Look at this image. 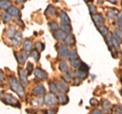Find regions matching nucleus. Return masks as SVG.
Segmentation results:
<instances>
[{"label":"nucleus","instance_id":"1","mask_svg":"<svg viewBox=\"0 0 122 114\" xmlns=\"http://www.w3.org/2000/svg\"><path fill=\"white\" fill-rule=\"evenodd\" d=\"M9 86H10L11 90H12L13 92L16 93V94L18 95V96L24 97V95H25L24 89H22V87L20 86V82H18L16 78H10V79H9Z\"/></svg>","mask_w":122,"mask_h":114},{"label":"nucleus","instance_id":"2","mask_svg":"<svg viewBox=\"0 0 122 114\" xmlns=\"http://www.w3.org/2000/svg\"><path fill=\"white\" fill-rule=\"evenodd\" d=\"M44 102L47 106H53L55 105V103L57 102V97L54 95V93H49L46 95V97L44 98Z\"/></svg>","mask_w":122,"mask_h":114},{"label":"nucleus","instance_id":"3","mask_svg":"<svg viewBox=\"0 0 122 114\" xmlns=\"http://www.w3.org/2000/svg\"><path fill=\"white\" fill-rule=\"evenodd\" d=\"M4 102L6 104H9V105H15L16 107H20V103H18L17 100L11 96V95H5V98H4Z\"/></svg>","mask_w":122,"mask_h":114},{"label":"nucleus","instance_id":"4","mask_svg":"<svg viewBox=\"0 0 122 114\" xmlns=\"http://www.w3.org/2000/svg\"><path fill=\"white\" fill-rule=\"evenodd\" d=\"M93 21L95 22V25H96V26H103V22H104V18H103L102 16V14L100 13H96V14H94L93 16Z\"/></svg>","mask_w":122,"mask_h":114},{"label":"nucleus","instance_id":"5","mask_svg":"<svg viewBox=\"0 0 122 114\" xmlns=\"http://www.w3.org/2000/svg\"><path fill=\"white\" fill-rule=\"evenodd\" d=\"M54 37L56 38V40L58 41H63L65 40L66 38V33L63 31V30H56V31H54Z\"/></svg>","mask_w":122,"mask_h":114},{"label":"nucleus","instance_id":"6","mask_svg":"<svg viewBox=\"0 0 122 114\" xmlns=\"http://www.w3.org/2000/svg\"><path fill=\"white\" fill-rule=\"evenodd\" d=\"M21 33L20 32H15V35L13 38H11V42H12V44L13 45H18L20 43V41H21Z\"/></svg>","mask_w":122,"mask_h":114},{"label":"nucleus","instance_id":"7","mask_svg":"<svg viewBox=\"0 0 122 114\" xmlns=\"http://www.w3.org/2000/svg\"><path fill=\"white\" fill-rule=\"evenodd\" d=\"M60 21H61V24L62 25H69L70 24L69 17H68V16L64 11H61V13H60Z\"/></svg>","mask_w":122,"mask_h":114},{"label":"nucleus","instance_id":"8","mask_svg":"<svg viewBox=\"0 0 122 114\" xmlns=\"http://www.w3.org/2000/svg\"><path fill=\"white\" fill-rule=\"evenodd\" d=\"M26 73H25V71L24 69H21V68L18 69V75H20V81H21V83H24V85H26V83H28V79H26Z\"/></svg>","mask_w":122,"mask_h":114},{"label":"nucleus","instance_id":"9","mask_svg":"<svg viewBox=\"0 0 122 114\" xmlns=\"http://www.w3.org/2000/svg\"><path fill=\"white\" fill-rule=\"evenodd\" d=\"M35 73H36V77L39 79H45L47 78V73H46L43 69H41V68H36Z\"/></svg>","mask_w":122,"mask_h":114},{"label":"nucleus","instance_id":"10","mask_svg":"<svg viewBox=\"0 0 122 114\" xmlns=\"http://www.w3.org/2000/svg\"><path fill=\"white\" fill-rule=\"evenodd\" d=\"M75 74L77 75V77L81 78V79H83V78H86L87 77V70L81 69V68L78 67V69H77V71L75 73Z\"/></svg>","mask_w":122,"mask_h":114},{"label":"nucleus","instance_id":"11","mask_svg":"<svg viewBox=\"0 0 122 114\" xmlns=\"http://www.w3.org/2000/svg\"><path fill=\"white\" fill-rule=\"evenodd\" d=\"M68 53H69V51H68V49L65 46H60L59 47V54L62 58H66V57H68Z\"/></svg>","mask_w":122,"mask_h":114},{"label":"nucleus","instance_id":"12","mask_svg":"<svg viewBox=\"0 0 122 114\" xmlns=\"http://www.w3.org/2000/svg\"><path fill=\"white\" fill-rule=\"evenodd\" d=\"M7 12H9L12 16H20V9L17 7H14V6H10L8 9H7Z\"/></svg>","mask_w":122,"mask_h":114},{"label":"nucleus","instance_id":"13","mask_svg":"<svg viewBox=\"0 0 122 114\" xmlns=\"http://www.w3.org/2000/svg\"><path fill=\"white\" fill-rule=\"evenodd\" d=\"M33 44H32V42H30V40H25V44H24V49H25V51L26 52H30L33 50Z\"/></svg>","mask_w":122,"mask_h":114},{"label":"nucleus","instance_id":"14","mask_svg":"<svg viewBox=\"0 0 122 114\" xmlns=\"http://www.w3.org/2000/svg\"><path fill=\"white\" fill-rule=\"evenodd\" d=\"M58 100H59V102L61 104H67L68 103V97L66 96V95H64V94H62V93H60L59 95H58Z\"/></svg>","mask_w":122,"mask_h":114},{"label":"nucleus","instance_id":"15","mask_svg":"<svg viewBox=\"0 0 122 114\" xmlns=\"http://www.w3.org/2000/svg\"><path fill=\"white\" fill-rule=\"evenodd\" d=\"M56 85H57V88H58L62 93H66V92H68V90H69L66 85H64V83H61V82L57 83Z\"/></svg>","mask_w":122,"mask_h":114},{"label":"nucleus","instance_id":"16","mask_svg":"<svg viewBox=\"0 0 122 114\" xmlns=\"http://www.w3.org/2000/svg\"><path fill=\"white\" fill-rule=\"evenodd\" d=\"M65 43L66 45H69V46H71V45H73L75 43V38L74 36H72V35H69V36H66L65 38Z\"/></svg>","mask_w":122,"mask_h":114},{"label":"nucleus","instance_id":"17","mask_svg":"<svg viewBox=\"0 0 122 114\" xmlns=\"http://www.w3.org/2000/svg\"><path fill=\"white\" fill-rule=\"evenodd\" d=\"M10 6H11V2L9 0H1V1H0V7H1V8L8 9Z\"/></svg>","mask_w":122,"mask_h":114},{"label":"nucleus","instance_id":"18","mask_svg":"<svg viewBox=\"0 0 122 114\" xmlns=\"http://www.w3.org/2000/svg\"><path fill=\"white\" fill-rule=\"evenodd\" d=\"M34 93L37 94V95H42V94H44L45 93V88L42 85H39V86H37L35 89H34Z\"/></svg>","mask_w":122,"mask_h":114},{"label":"nucleus","instance_id":"19","mask_svg":"<svg viewBox=\"0 0 122 114\" xmlns=\"http://www.w3.org/2000/svg\"><path fill=\"white\" fill-rule=\"evenodd\" d=\"M70 64H71L72 67H79V66H81V61L78 58L70 59Z\"/></svg>","mask_w":122,"mask_h":114},{"label":"nucleus","instance_id":"20","mask_svg":"<svg viewBox=\"0 0 122 114\" xmlns=\"http://www.w3.org/2000/svg\"><path fill=\"white\" fill-rule=\"evenodd\" d=\"M118 13H119V12H117V11H116V10H114V9H111V10H110V11H109V12H108V16H107V17H108V18H109V20H111V21H113V20H114V18H115V17H116V14H117V16H118Z\"/></svg>","mask_w":122,"mask_h":114},{"label":"nucleus","instance_id":"21","mask_svg":"<svg viewBox=\"0 0 122 114\" xmlns=\"http://www.w3.org/2000/svg\"><path fill=\"white\" fill-rule=\"evenodd\" d=\"M99 31H100V33H101L102 36H105V37L108 35V33H109L108 28H107V26H99Z\"/></svg>","mask_w":122,"mask_h":114},{"label":"nucleus","instance_id":"22","mask_svg":"<svg viewBox=\"0 0 122 114\" xmlns=\"http://www.w3.org/2000/svg\"><path fill=\"white\" fill-rule=\"evenodd\" d=\"M113 37L117 40L122 41V31L121 30H116V31L113 33Z\"/></svg>","mask_w":122,"mask_h":114},{"label":"nucleus","instance_id":"23","mask_svg":"<svg viewBox=\"0 0 122 114\" xmlns=\"http://www.w3.org/2000/svg\"><path fill=\"white\" fill-rule=\"evenodd\" d=\"M54 13H55V8L54 7H52V6H48V8L45 10V14L46 16H53Z\"/></svg>","mask_w":122,"mask_h":114},{"label":"nucleus","instance_id":"24","mask_svg":"<svg viewBox=\"0 0 122 114\" xmlns=\"http://www.w3.org/2000/svg\"><path fill=\"white\" fill-rule=\"evenodd\" d=\"M26 58H28V55H26L25 53H20V54H18V61L20 63H25Z\"/></svg>","mask_w":122,"mask_h":114},{"label":"nucleus","instance_id":"25","mask_svg":"<svg viewBox=\"0 0 122 114\" xmlns=\"http://www.w3.org/2000/svg\"><path fill=\"white\" fill-rule=\"evenodd\" d=\"M30 56H32L33 58L36 60V61H38V60L40 59V54H39V52L37 51V49H36V50H32V51H30Z\"/></svg>","mask_w":122,"mask_h":114},{"label":"nucleus","instance_id":"26","mask_svg":"<svg viewBox=\"0 0 122 114\" xmlns=\"http://www.w3.org/2000/svg\"><path fill=\"white\" fill-rule=\"evenodd\" d=\"M103 110L104 111H108V110L110 109V107H111V103H110L109 101H107V100H105L104 102H103Z\"/></svg>","mask_w":122,"mask_h":114},{"label":"nucleus","instance_id":"27","mask_svg":"<svg viewBox=\"0 0 122 114\" xmlns=\"http://www.w3.org/2000/svg\"><path fill=\"white\" fill-rule=\"evenodd\" d=\"M68 57H69V59H75L77 58V53H76L75 50H71L68 53Z\"/></svg>","mask_w":122,"mask_h":114},{"label":"nucleus","instance_id":"28","mask_svg":"<svg viewBox=\"0 0 122 114\" xmlns=\"http://www.w3.org/2000/svg\"><path fill=\"white\" fill-rule=\"evenodd\" d=\"M113 46L117 51H120V44H119V42H118V40L115 39L114 37H113Z\"/></svg>","mask_w":122,"mask_h":114},{"label":"nucleus","instance_id":"29","mask_svg":"<svg viewBox=\"0 0 122 114\" xmlns=\"http://www.w3.org/2000/svg\"><path fill=\"white\" fill-rule=\"evenodd\" d=\"M11 16H11V14H10L9 12L4 13V14L2 16V20H3V21H4V22H7V21H10Z\"/></svg>","mask_w":122,"mask_h":114},{"label":"nucleus","instance_id":"30","mask_svg":"<svg viewBox=\"0 0 122 114\" xmlns=\"http://www.w3.org/2000/svg\"><path fill=\"white\" fill-rule=\"evenodd\" d=\"M49 87H50V91L52 93H56L57 90H58V88H57V85L54 83H49Z\"/></svg>","mask_w":122,"mask_h":114},{"label":"nucleus","instance_id":"31","mask_svg":"<svg viewBox=\"0 0 122 114\" xmlns=\"http://www.w3.org/2000/svg\"><path fill=\"white\" fill-rule=\"evenodd\" d=\"M106 40H107V44H108L109 47L113 46V36H106Z\"/></svg>","mask_w":122,"mask_h":114},{"label":"nucleus","instance_id":"32","mask_svg":"<svg viewBox=\"0 0 122 114\" xmlns=\"http://www.w3.org/2000/svg\"><path fill=\"white\" fill-rule=\"evenodd\" d=\"M7 35H8L9 38H13V37H14L15 32H14V29L12 28V26H10V28L7 30Z\"/></svg>","mask_w":122,"mask_h":114},{"label":"nucleus","instance_id":"33","mask_svg":"<svg viewBox=\"0 0 122 114\" xmlns=\"http://www.w3.org/2000/svg\"><path fill=\"white\" fill-rule=\"evenodd\" d=\"M59 69H60L61 71H67V69H68L67 64H66V63H64V62L60 63V64H59Z\"/></svg>","mask_w":122,"mask_h":114},{"label":"nucleus","instance_id":"34","mask_svg":"<svg viewBox=\"0 0 122 114\" xmlns=\"http://www.w3.org/2000/svg\"><path fill=\"white\" fill-rule=\"evenodd\" d=\"M61 29H62L65 33H69L71 31V28H70L69 25H62L61 26Z\"/></svg>","mask_w":122,"mask_h":114},{"label":"nucleus","instance_id":"35","mask_svg":"<svg viewBox=\"0 0 122 114\" xmlns=\"http://www.w3.org/2000/svg\"><path fill=\"white\" fill-rule=\"evenodd\" d=\"M71 78H72V77H71L69 73H65V74L62 75V78H63L65 82H67V83H68V82H71Z\"/></svg>","mask_w":122,"mask_h":114},{"label":"nucleus","instance_id":"36","mask_svg":"<svg viewBox=\"0 0 122 114\" xmlns=\"http://www.w3.org/2000/svg\"><path fill=\"white\" fill-rule=\"evenodd\" d=\"M33 70H34V66H33V64L32 63H29L28 65H26V71H28V73L30 74L33 73Z\"/></svg>","mask_w":122,"mask_h":114},{"label":"nucleus","instance_id":"37","mask_svg":"<svg viewBox=\"0 0 122 114\" xmlns=\"http://www.w3.org/2000/svg\"><path fill=\"white\" fill-rule=\"evenodd\" d=\"M36 47L38 48V50L39 51H42V50H44V44L43 43H41V42H37L36 43Z\"/></svg>","mask_w":122,"mask_h":114},{"label":"nucleus","instance_id":"38","mask_svg":"<svg viewBox=\"0 0 122 114\" xmlns=\"http://www.w3.org/2000/svg\"><path fill=\"white\" fill-rule=\"evenodd\" d=\"M49 26H50V29L53 30V31L58 30V25H57L56 22H50V24H49Z\"/></svg>","mask_w":122,"mask_h":114},{"label":"nucleus","instance_id":"39","mask_svg":"<svg viewBox=\"0 0 122 114\" xmlns=\"http://www.w3.org/2000/svg\"><path fill=\"white\" fill-rule=\"evenodd\" d=\"M89 9H90V12L92 14H94L95 12H96V6H95V5H90Z\"/></svg>","mask_w":122,"mask_h":114},{"label":"nucleus","instance_id":"40","mask_svg":"<svg viewBox=\"0 0 122 114\" xmlns=\"http://www.w3.org/2000/svg\"><path fill=\"white\" fill-rule=\"evenodd\" d=\"M117 109V113H121L122 114V105H119V106H116L115 107Z\"/></svg>","mask_w":122,"mask_h":114},{"label":"nucleus","instance_id":"41","mask_svg":"<svg viewBox=\"0 0 122 114\" xmlns=\"http://www.w3.org/2000/svg\"><path fill=\"white\" fill-rule=\"evenodd\" d=\"M74 83H73V85L74 86H78V85H81V81H79V79H74Z\"/></svg>","mask_w":122,"mask_h":114},{"label":"nucleus","instance_id":"42","mask_svg":"<svg viewBox=\"0 0 122 114\" xmlns=\"http://www.w3.org/2000/svg\"><path fill=\"white\" fill-rule=\"evenodd\" d=\"M117 26H119V28H122V21H120V20L118 21H117Z\"/></svg>","mask_w":122,"mask_h":114},{"label":"nucleus","instance_id":"43","mask_svg":"<svg viewBox=\"0 0 122 114\" xmlns=\"http://www.w3.org/2000/svg\"><path fill=\"white\" fill-rule=\"evenodd\" d=\"M91 104H98V102L95 100V99H92V100H91Z\"/></svg>","mask_w":122,"mask_h":114},{"label":"nucleus","instance_id":"44","mask_svg":"<svg viewBox=\"0 0 122 114\" xmlns=\"http://www.w3.org/2000/svg\"><path fill=\"white\" fill-rule=\"evenodd\" d=\"M3 78H4V75H3V73H1V70H0V81H2Z\"/></svg>","mask_w":122,"mask_h":114},{"label":"nucleus","instance_id":"45","mask_svg":"<svg viewBox=\"0 0 122 114\" xmlns=\"http://www.w3.org/2000/svg\"><path fill=\"white\" fill-rule=\"evenodd\" d=\"M93 113H97V114H99V113H102V111H101V110H93Z\"/></svg>","mask_w":122,"mask_h":114},{"label":"nucleus","instance_id":"46","mask_svg":"<svg viewBox=\"0 0 122 114\" xmlns=\"http://www.w3.org/2000/svg\"><path fill=\"white\" fill-rule=\"evenodd\" d=\"M68 73H69V74L71 75V77H74V71H72V70H69V71H68Z\"/></svg>","mask_w":122,"mask_h":114},{"label":"nucleus","instance_id":"47","mask_svg":"<svg viewBox=\"0 0 122 114\" xmlns=\"http://www.w3.org/2000/svg\"><path fill=\"white\" fill-rule=\"evenodd\" d=\"M118 18H119L120 21H122V12H119V13H118Z\"/></svg>","mask_w":122,"mask_h":114},{"label":"nucleus","instance_id":"48","mask_svg":"<svg viewBox=\"0 0 122 114\" xmlns=\"http://www.w3.org/2000/svg\"><path fill=\"white\" fill-rule=\"evenodd\" d=\"M25 1V0H16V2H18V3H24Z\"/></svg>","mask_w":122,"mask_h":114},{"label":"nucleus","instance_id":"49","mask_svg":"<svg viewBox=\"0 0 122 114\" xmlns=\"http://www.w3.org/2000/svg\"><path fill=\"white\" fill-rule=\"evenodd\" d=\"M104 2V0H99V3H103Z\"/></svg>","mask_w":122,"mask_h":114},{"label":"nucleus","instance_id":"50","mask_svg":"<svg viewBox=\"0 0 122 114\" xmlns=\"http://www.w3.org/2000/svg\"><path fill=\"white\" fill-rule=\"evenodd\" d=\"M1 97H2V94H1V93H0V99H1Z\"/></svg>","mask_w":122,"mask_h":114},{"label":"nucleus","instance_id":"51","mask_svg":"<svg viewBox=\"0 0 122 114\" xmlns=\"http://www.w3.org/2000/svg\"><path fill=\"white\" fill-rule=\"evenodd\" d=\"M120 94H121V95H122V90H121V91H120Z\"/></svg>","mask_w":122,"mask_h":114},{"label":"nucleus","instance_id":"52","mask_svg":"<svg viewBox=\"0 0 122 114\" xmlns=\"http://www.w3.org/2000/svg\"><path fill=\"white\" fill-rule=\"evenodd\" d=\"M0 11H1V7H0Z\"/></svg>","mask_w":122,"mask_h":114},{"label":"nucleus","instance_id":"53","mask_svg":"<svg viewBox=\"0 0 122 114\" xmlns=\"http://www.w3.org/2000/svg\"><path fill=\"white\" fill-rule=\"evenodd\" d=\"M121 5H122V2H121Z\"/></svg>","mask_w":122,"mask_h":114},{"label":"nucleus","instance_id":"54","mask_svg":"<svg viewBox=\"0 0 122 114\" xmlns=\"http://www.w3.org/2000/svg\"><path fill=\"white\" fill-rule=\"evenodd\" d=\"M0 82H1V81H0ZM0 85H1V83H0Z\"/></svg>","mask_w":122,"mask_h":114},{"label":"nucleus","instance_id":"55","mask_svg":"<svg viewBox=\"0 0 122 114\" xmlns=\"http://www.w3.org/2000/svg\"><path fill=\"white\" fill-rule=\"evenodd\" d=\"M0 1H1V0H0Z\"/></svg>","mask_w":122,"mask_h":114}]
</instances>
